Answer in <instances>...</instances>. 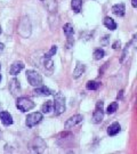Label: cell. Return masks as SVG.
Segmentation results:
<instances>
[{"label":"cell","mask_w":137,"mask_h":154,"mask_svg":"<svg viewBox=\"0 0 137 154\" xmlns=\"http://www.w3.org/2000/svg\"><path fill=\"white\" fill-rule=\"evenodd\" d=\"M53 107H54L55 116H61L65 111V97L62 95V93H57L55 95Z\"/></svg>","instance_id":"obj_1"},{"label":"cell","mask_w":137,"mask_h":154,"mask_svg":"<svg viewBox=\"0 0 137 154\" xmlns=\"http://www.w3.org/2000/svg\"><path fill=\"white\" fill-rule=\"evenodd\" d=\"M17 32H18V34H20L21 37H23V38L30 37V34H31V23H30L29 17L24 16L22 20L20 21Z\"/></svg>","instance_id":"obj_2"},{"label":"cell","mask_w":137,"mask_h":154,"mask_svg":"<svg viewBox=\"0 0 137 154\" xmlns=\"http://www.w3.org/2000/svg\"><path fill=\"white\" fill-rule=\"evenodd\" d=\"M26 79L29 83L33 87H39L42 83V77L34 70H27L26 71Z\"/></svg>","instance_id":"obj_3"},{"label":"cell","mask_w":137,"mask_h":154,"mask_svg":"<svg viewBox=\"0 0 137 154\" xmlns=\"http://www.w3.org/2000/svg\"><path fill=\"white\" fill-rule=\"evenodd\" d=\"M16 107L21 112H27L34 107V103L27 97H20L16 100Z\"/></svg>","instance_id":"obj_4"},{"label":"cell","mask_w":137,"mask_h":154,"mask_svg":"<svg viewBox=\"0 0 137 154\" xmlns=\"http://www.w3.org/2000/svg\"><path fill=\"white\" fill-rule=\"evenodd\" d=\"M46 147V143L41 137H36L30 143V151L33 153H42Z\"/></svg>","instance_id":"obj_5"},{"label":"cell","mask_w":137,"mask_h":154,"mask_svg":"<svg viewBox=\"0 0 137 154\" xmlns=\"http://www.w3.org/2000/svg\"><path fill=\"white\" fill-rule=\"evenodd\" d=\"M103 104H104V103H103L102 100L97 102V104H96V109H95V111H94L93 119H92L93 123H95V125H98V123H101V122L103 121V118H104Z\"/></svg>","instance_id":"obj_6"},{"label":"cell","mask_w":137,"mask_h":154,"mask_svg":"<svg viewBox=\"0 0 137 154\" xmlns=\"http://www.w3.org/2000/svg\"><path fill=\"white\" fill-rule=\"evenodd\" d=\"M42 120V114L40 112H34V113H31L26 116V126L29 128H32V127L37 126L39 122Z\"/></svg>","instance_id":"obj_7"},{"label":"cell","mask_w":137,"mask_h":154,"mask_svg":"<svg viewBox=\"0 0 137 154\" xmlns=\"http://www.w3.org/2000/svg\"><path fill=\"white\" fill-rule=\"evenodd\" d=\"M83 120V116L81 114H76V116H71L70 119H67L65 122V129H71L74 126L79 125L80 122H82Z\"/></svg>","instance_id":"obj_8"},{"label":"cell","mask_w":137,"mask_h":154,"mask_svg":"<svg viewBox=\"0 0 137 154\" xmlns=\"http://www.w3.org/2000/svg\"><path fill=\"white\" fill-rule=\"evenodd\" d=\"M9 90L13 96H16L17 93H20L21 90V86H20V81L17 80L16 78H13L9 82Z\"/></svg>","instance_id":"obj_9"},{"label":"cell","mask_w":137,"mask_h":154,"mask_svg":"<svg viewBox=\"0 0 137 154\" xmlns=\"http://www.w3.org/2000/svg\"><path fill=\"white\" fill-rule=\"evenodd\" d=\"M41 2L47 8L49 13H56L57 11V2L56 0H41Z\"/></svg>","instance_id":"obj_10"},{"label":"cell","mask_w":137,"mask_h":154,"mask_svg":"<svg viewBox=\"0 0 137 154\" xmlns=\"http://www.w3.org/2000/svg\"><path fill=\"white\" fill-rule=\"evenodd\" d=\"M0 120H1L4 126H11V125H13V116L8 112H6V111L0 112Z\"/></svg>","instance_id":"obj_11"},{"label":"cell","mask_w":137,"mask_h":154,"mask_svg":"<svg viewBox=\"0 0 137 154\" xmlns=\"http://www.w3.org/2000/svg\"><path fill=\"white\" fill-rule=\"evenodd\" d=\"M23 69H24V64H23L22 62H14L11 65L9 73L13 74V75H16V74H18L20 72L22 71Z\"/></svg>","instance_id":"obj_12"},{"label":"cell","mask_w":137,"mask_h":154,"mask_svg":"<svg viewBox=\"0 0 137 154\" xmlns=\"http://www.w3.org/2000/svg\"><path fill=\"white\" fill-rule=\"evenodd\" d=\"M112 11H113V14L117 15V16L122 17V16H125L126 7H125L123 4H118V5H114L112 7Z\"/></svg>","instance_id":"obj_13"},{"label":"cell","mask_w":137,"mask_h":154,"mask_svg":"<svg viewBox=\"0 0 137 154\" xmlns=\"http://www.w3.org/2000/svg\"><path fill=\"white\" fill-rule=\"evenodd\" d=\"M85 72H86V65H85V64H81L80 62H78L77 66H76V69H74V71H73V78H74V79L80 78Z\"/></svg>","instance_id":"obj_14"},{"label":"cell","mask_w":137,"mask_h":154,"mask_svg":"<svg viewBox=\"0 0 137 154\" xmlns=\"http://www.w3.org/2000/svg\"><path fill=\"white\" fill-rule=\"evenodd\" d=\"M33 93H34L36 96H49V95L53 94L49 88H47V87H45V86H41V87L39 86L38 88H36L33 90Z\"/></svg>","instance_id":"obj_15"},{"label":"cell","mask_w":137,"mask_h":154,"mask_svg":"<svg viewBox=\"0 0 137 154\" xmlns=\"http://www.w3.org/2000/svg\"><path fill=\"white\" fill-rule=\"evenodd\" d=\"M120 130H121L120 125H119L118 122H114V123H112V125L109 126V128H107V135H110V136H115L117 134H119Z\"/></svg>","instance_id":"obj_16"},{"label":"cell","mask_w":137,"mask_h":154,"mask_svg":"<svg viewBox=\"0 0 137 154\" xmlns=\"http://www.w3.org/2000/svg\"><path fill=\"white\" fill-rule=\"evenodd\" d=\"M42 63H44V67L45 70H46V72H48L49 74H51L53 71H54V63L51 61V58H46V57H44Z\"/></svg>","instance_id":"obj_17"},{"label":"cell","mask_w":137,"mask_h":154,"mask_svg":"<svg viewBox=\"0 0 137 154\" xmlns=\"http://www.w3.org/2000/svg\"><path fill=\"white\" fill-rule=\"evenodd\" d=\"M103 23H104V25L106 26V28L110 29V30H112V31L117 29V23L114 22V20H113V18H111V17H109V16L105 17Z\"/></svg>","instance_id":"obj_18"},{"label":"cell","mask_w":137,"mask_h":154,"mask_svg":"<svg viewBox=\"0 0 137 154\" xmlns=\"http://www.w3.org/2000/svg\"><path fill=\"white\" fill-rule=\"evenodd\" d=\"M63 31L65 33L66 38H72L73 37V33H74V29H73V25L71 23H66L63 28Z\"/></svg>","instance_id":"obj_19"},{"label":"cell","mask_w":137,"mask_h":154,"mask_svg":"<svg viewBox=\"0 0 137 154\" xmlns=\"http://www.w3.org/2000/svg\"><path fill=\"white\" fill-rule=\"evenodd\" d=\"M82 7V0H71V8L74 13H80Z\"/></svg>","instance_id":"obj_20"},{"label":"cell","mask_w":137,"mask_h":154,"mask_svg":"<svg viewBox=\"0 0 137 154\" xmlns=\"http://www.w3.org/2000/svg\"><path fill=\"white\" fill-rule=\"evenodd\" d=\"M101 86V83L97 82V81H88L87 85H86V88L88 90H97Z\"/></svg>","instance_id":"obj_21"},{"label":"cell","mask_w":137,"mask_h":154,"mask_svg":"<svg viewBox=\"0 0 137 154\" xmlns=\"http://www.w3.org/2000/svg\"><path fill=\"white\" fill-rule=\"evenodd\" d=\"M105 55V51L103 49H96L95 51H94V58L96 60V61H99V60H102L103 57H104Z\"/></svg>","instance_id":"obj_22"},{"label":"cell","mask_w":137,"mask_h":154,"mask_svg":"<svg viewBox=\"0 0 137 154\" xmlns=\"http://www.w3.org/2000/svg\"><path fill=\"white\" fill-rule=\"evenodd\" d=\"M53 109V102L51 100H48V102H46L44 105H42V109L41 111L44 112V113H49L50 111Z\"/></svg>","instance_id":"obj_23"},{"label":"cell","mask_w":137,"mask_h":154,"mask_svg":"<svg viewBox=\"0 0 137 154\" xmlns=\"http://www.w3.org/2000/svg\"><path fill=\"white\" fill-rule=\"evenodd\" d=\"M118 109V103L117 102H113L112 104H110L107 106V109H106V113L107 114H112V113H114L115 111Z\"/></svg>","instance_id":"obj_24"},{"label":"cell","mask_w":137,"mask_h":154,"mask_svg":"<svg viewBox=\"0 0 137 154\" xmlns=\"http://www.w3.org/2000/svg\"><path fill=\"white\" fill-rule=\"evenodd\" d=\"M56 51H57V46L54 45V46H51V48H50L49 51L45 54V57H46V58H51V56H54L55 54H56Z\"/></svg>","instance_id":"obj_25"},{"label":"cell","mask_w":137,"mask_h":154,"mask_svg":"<svg viewBox=\"0 0 137 154\" xmlns=\"http://www.w3.org/2000/svg\"><path fill=\"white\" fill-rule=\"evenodd\" d=\"M129 46H130V44H127L126 45V48H125V50H123V53H122V57H121V62L125 61V58L127 57V51H128V49H129Z\"/></svg>","instance_id":"obj_26"},{"label":"cell","mask_w":137,"mask_h":154,"mask_svg":"<svg viewBox=\"0 0 137 154\" xmlns=\"http://www.w3.org/2000/svg\"><path fill=\"white\" fill-rule=\"evenodd\" d=\"M120 46H121V42L119 41V40H117L114 44L112 45V48H113L114 50H118L119 48H120Z\"/></svg>","instance_id":"obj_27"},{"label":"cell","mask_w":137,"mask_h":154,"mask_svg":"<svg viewBox=\"0 0 137 154\" xmlns=\"http://www.w3.org/2000/svg\"><path fill=\"white\" fill-rule=\"evenodd\" d=\"M109 39H110L109 35H105L104 39H103V40L101 41V44H102V45H104V46H105V45H107V40H109Z\"/></svg>","instance_id":"obj_28"},{"label":"cell","mask_w":137,"mask_h":154,"mask_svg":"<svg viewBox=\"0 0 137 154\" xmlns=\"http://www.w3.org/2000/svg\"><path fill=\"white\" fill-rule=\"evenodd\" d=\"M4 49H5V45L1 44V42H0V54H1L2 51H4Z\"/></svg>","instance_id":"obj_29"},{"label":"cell","mask_w":137,"mask_h":154,"mask_svg":"<svg viewBox=\"0 0 137 154\" xmlns=\"http://www.w3.org/2000/svg\"><path fill=\"white\" fill-rule=\"evenodd\" d=\"M132 5L134 8H136L137 7V0H132Z\"/></svg>","instance_id":"obj_30"},{"label":"cell","mask_w":137,"mask_h":154,"mask_svg":"<svg viewBox=\"0 0 137 154\" xmlns=\"http://www.w3.org/2000/svg\"><path fill=\"white\" fill-rule=\"evenodd\" d=\"M122 93H123V91H122V90H121V91H120V94H118V99H119V98H121V96H122Z\"/></svg>","instance_id":"obj_31"},{"label":"cell","mask_w":137,"mask_h":154,"mask_svg":"<svg viewBox=\"0 0 137 154\" xmlns=\"http://www.w3.org/2000/svg\"><path fill=\"white\" fill-rule=\"evenodd\" d=\"M0 81H1V74H0Z\"/></svg>","instance_id":"obj_32"},{"label":"cell","mask_w":137,"mask_h":154,"mask_svg":"<svg viewBox=\"0 0 137 154\" xmlns=\"http://www.w3.org/2000/svg\"><path fill=\"white\" fill-rule=\"evenodd\" d=\"M0 33H1V28H0Z\"/></svg>","instance_id":"obj_33"},{"label":"cell","mask_w":137,"mask_h":154,"mask_svg":"<svg viewBox=\"0 0 137 154\" xmlns=\"http://www.w3.org/2000/svg\"><path fill=\"white\" fill-rule=\"evenodd\" d=\"M0 69H1V64H0Z\"/></svg>","instance_id":"obj_34"}]
</instances>
